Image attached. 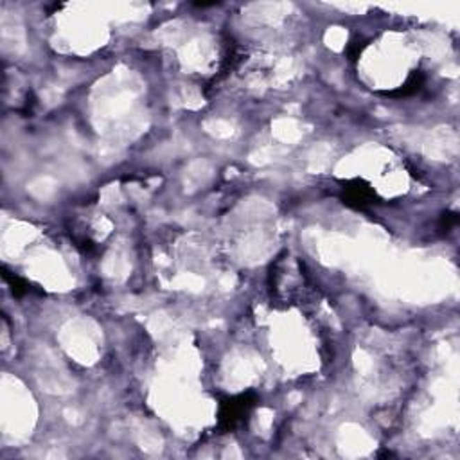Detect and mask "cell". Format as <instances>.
<instances>
[{"label":"cell","mask_w":460,"mask_h":460,"mask_svg":"<svg viewBox=\"0 0 460 460\" xmlns=\"http://www.w3.org/2000/svg\"><path fill=\"white\" fill-rule=\"evenodd\" d=\"M272 290L282 300H300L307 290L306 277L300 272V264L293 259H281L272 270Z\"/></svg>","instance_id":"6da1fadb"},{"label":"cell","mask_w":460,"mask_h":460,"mask_svg":"<svg viewBox=\"0 0 460 460\" xmlns=\"http://www.w3.org/2000/svg\"><path fill=\"white\" fill-rule=\"evenodd\" d=\"M254 405L248 396H239L236 399H230L229 403H225L222 412V421L225 422L227 427H232L239 419L243 417L245 413L250 410V406Z\"/></svg>","instance_id":"7a4b0ae2"},{"label":"cell","mask_w":460,"mask_h":460,"mask_svg":"<svg viewBox=\"0 0 460 460\" xmlns=\"http://www.w3.org/2000/svg\"><path fill=\"white\" fill-rule=\"evenodd\" d=\"M372 197H374L372 189L360 187L358 182H356V185H353V187H347V201L354 204L356 207H365V205L372 204Z\"/></svg>","instance_id":"3957f363"}]
</instances>
